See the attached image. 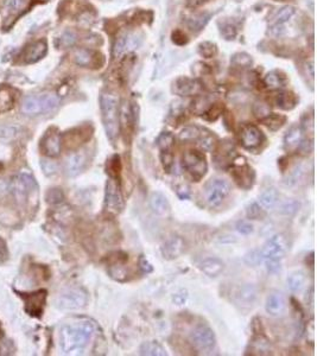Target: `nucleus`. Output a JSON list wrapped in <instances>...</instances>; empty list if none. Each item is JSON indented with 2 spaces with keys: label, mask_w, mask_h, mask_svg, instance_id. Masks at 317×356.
<instances>
[{
  "label": "nucleus",
  "mask_w": 317,
  "mask_h": 356,
  "mask_svg": "<svg viewBox=\"0 0 317 356\" xmlns=\"http://www.w3.org/2000/svg\"><path fill=\"white\" fill-rule=\"evenodd\" d=\"M128 46V36H121L117 39V42L114 44V49H113V55L115 57L120 56V55L124 53V51L127 49Z\"/></svg>",
  "instance_id": "45"
},
{
  "label": "nucleus",
  "mask_w": 317,
  "mask_h": 356,
  "mask_svg": "<svg viewBox=\"0 0 317 356\" xmlns=\"http://www.w3.org/2000/svg\"><path fill=\"white\" fill-rule=\"evenodd\" d=\"M150 207L153 213L159 216H168L170 214V204L168 198L162 193H152L150 196Z\"/></svg>",
  "instance_id": "22"
},
{
  "label": "nucleus",
  "mask_w": 317,
  "mask_h": 356,
  "mask_svg": "<svg viewBox=\"0 0 317 356\" xmlns=\"http://www.w3.org/2000/svg\"><path fill=\"white\" fill-rule=\"evenodd\" d=\"M234 152V145L233 142H230V140H226V142L220 143V145L217 146L216 152H215V163L221 164V166L224 165V164L228 163V160L231 159L232 153Z\"/></svg>",
  "instance_id": "28"
},
{
  "label": "nucleus",
  "mask_w": 317,
  "mask_h": 356,
  "mask_svg": "<svg viewBox=\"0 0 317 356\" xmlns=\"http://www.w3.org/2000/svg\"><path fill=\"white\" fill-rule=\"evenodd\" d=\"M234 178V182L243 189H250L254 182V172L246 164L243 157L233 159V169L231 172Z\"/></svg>",
  "instance_id": "10"
},
{
  "label": "nucleus",
  "mask_w": 317,
  "mask_h": 356,
  "mask_svg": "<svg viewBox=\"0 0 317 356\" xmlns=\"http://www.w3.org/2000/svg\"><path fill=\"white\" fill-rule=\"evenodd\" d=\"M237 231L240 233V234H243V235H250L253 233L254 231V228H253V225L251 224V222H248V221H239L237 224Z\"/></svg>",
  "instance_id": "49"
},
{
  "label": "nucleus",
  "mask_w": 317,
  "mask_h": 356,
  "mask_svg": "<svg viewBox=\"0 0 317 356\" xmlns=\"http://www.w3.org/2000/svg\"><path fill=\"white\" fill-rule=\"evenodd\" d=\"M201 85L196 80L189 77H179L173 83V92L179 97L195 95L200 92Z\"/></svg>",
  "instance_id": "19"
},
{
  "label": "nucleus",
  "mask_w": 317,
  "mask_h": 356,
  "mask_svg": "<svg viewBox=\"0 0 317 356\" xmlns=\"http://www.w3.org/2000/svg\"><path fill=\"white\" fill-rule=\"evenodd\" d=\"M295 8H292V6H285V8L279 10L275 15L274 18H272L271 26H284V24L288 23L289 20L295 16Z\"/></svg>",
  "instance_id": "29"
},
{
  "label": "nucleus",
  "mask_w": 317,
  "mask_h": 356,
  "mask_svg": "<svg viewBox=\"0 0 317 356\" xmlns=\"http://www.w3.org/2000/svg\"><path fill=\"white\" fill-rule=\"evenodd\" d=\"M279 201V194L275 188H268V189L264 190L259 196V204L261 205L264 210L274 209L276 205L278 204Z\"/></svg>",
  "instance_id": "25"
},
{
  "label": "nucleus",
  "mask_w": 317,
  "mask_h": 356,
  "mask_svg": "<svg viewBox=\"0 0 317 356\" xmlns=\"http://www.w3.org/2000/svg\"><path fill=\"white\" fill-rule=\"evenodd\" d=\"M99 58H102L101 55L93 50L77 49L74 53V62L83 68H98V66H101V63H99Z\"/></svg>",
  "instance_id": "18"
},
{
  "label": "nucleus",
  "mask_w": 317,
  "mask_h": 356,
  "mask_svg": "<svg viewBox=\"0 0 317 356\" xmlns=\"http://www.w3.org/2000/svg\"><path fill=\"white\" fill-rule=\"evenodd\" d=\"M200 129L195 127V126H187L184 127L179 133V140L180 142H193V140H197L200 138Z\"/></svg>",
  "instance_id": "37"
},
{
  "label": "nucleus",
  "mask_w": 317,
  "mask_h": 356,
  "mask_svg": "<svg viewBox=\"0 0 317 356\" xmlns=\"http://www.w3.org/2000/svg\"><path fill=\"white\" fill-rule=\"evenodd\" d=\"M302 174H303V169H302V167L301 166L295 167L294 171H292L291 174H290V178H288V184H290V186H292V184L297 183L299 178L302 177Z\"/></svg>",
  "instance_id": "54"
},
{
  "label": "nucleus",
  "mask_w": 317,
  "mask_h": 356,
  "mask_svg": "<svg viewBox=\"0 0 317 356\" xmlns=\"http://www.w3.org/2000/svg\"><path fill=\"white\" fill-rule=\"evenodd\" d=\"M298 209V203L295 201H289L286 202L285 204H283L282 207V213L285 215H292L295 214Z\"/></svg>",
  "instance_id": "53"
},
{
  "label": "nucleus",
  "mask_w": 317,
  "mask_h": 356,
  "mask_svg": "<svg viewBox=\"0 0 317 356\" xmlns=\"http://www.w3.org/2000/svg\"><path fill=\"white\" fill-rule=\"evenodd\" d=\"M209 19H210L209 13L201 12L190 17L187 24H188V27L190 30H193V31L195 32H199L207 25V23L209 22Z\"/></svg>",
  "instance_id": "31"
},
{
  "label": "nucleus",
  "mask_w": 317,
  "mask_h": 356,
  "mask_svg": "<svg viewBox=\"0 0 317 356\" xmlns=\"http://www.w3.org/2000/svg\"><path fill=\"white\" fill-rule=\"evenodd\" d=\"M182 165L184 170L194 178V181L199 182L206 176L208 171L207 159L202 152L196 150H189L184 152L182 156Z\"/></svg>",
  "instance_id": "4"
},
{
  "label": "nucleus",
  "mask_w": 317,
  "mask_h": 356,
  "mask_svg": "<svg viewBox=\"0 0 317 356\" xmlns=\"http://www.w3.org/2000/svg\"><path fill=\"white\" fill-rule=\"evenodd\" d=\"M206 2L207 0H186L187 6H188V8H192V9L199 8V6L203 5Z\"/></svg>",
  "instance_id": "60"
},
{
  "label": "nucleus",
  "mask_w": 317,
  "mask_h": 356,
  "mask_svg": "<svg viewBox=\"0 0 317 356\" xmlns=\"http://www.w3.org/2000/svg\"><path fill=\"white\" fill-rule=\"evenodd\" d=\"M17 133H18V128L15 126H0V138L2 139H11L17 136Z\"/></svg>",
  "instance_id": "50"
},
{
  "label": "nucleus",
  "mask_w": 317,
  "mask_h": 356,
  "mask_svg": "<svg viewBox=\"0 0 317 356\" xmlns=\"http://www.w3.org/2000/svg\"><path fill=\"white\" fill-rule=\"evenodd\" d=\"M161 158H162L163 166H164V169L169 172L173 165V156L171 151H162Z\"/></svg>",
  "instance_id": "51"
},
{
  "label": "nucleus",
  "mask_w": 317,
  "mask_h": 356,
  "mask_svg": "<svg viewBox=\"0 0 317 356\" xmlns=\"http://www.w3.org/2000/svg\"><path fill=\"white\" fill-rule=\"evenodd\" d=\"M60 105V98L55 93H44L25 98L22 102V112L25 115L35 116L53 112Z\"/></svg>",
  "instance_id": "3"
},
{
  "label": "nucleus",
  "mask_w": 317,
  "mask_h": 356,
  "mask_svg": "<svg viewBox=\"0 0 317 356\" xmlns=\"http://www.w3.org/2000/svg\"><path fill=\"white\" fill-rule=\"evenodd\" d=\"M25 300V310L26 313L35 317H39L43 314V309L46 306L47 300V291H38V292L30 293L28 296H23Z\"/></svg>",
  "instance_id": "13"
},
{
  "label": "nucleus",
  "mask_w": 317,
  "mask_h": 356,
  "mask_svg": "<svg viewBox=\"0 0 317 356\" xmlns=\"http://www.w3.org/2000/svg\"><path fill=\"white\" fill-rule=\"evenodd\" d=\"M262 124L266 126L267 128H270L271 131H278L279 128H282V126L285 124L286 116L281 114H268L265 118L260 119Z\"/></svg>",
  "instance_id": "33"
},
{
  "label": "nucleus",
  "mask_w": 317,
  "mask_h": 356,
  "mask_svg": "<svg viewBox=\"0 0 317 356\" xmlns=\"http://www.w3.org/2000/svg\"><path fill=\"white\" fill-rule=\"evenodd\" d=\"M16 102V92L11 87L0 88V114L9 112Z\"/></svg>",
  "instance_id": "26"
},
{
  "label": "nucleus",
  "mask_w": 317,
  "mask_h": 356,
  "mask_svg": "<svg viewBox=\"0 0 317 356\" xmlns=\"http://www.w3.org/2000/svg\"><path fill=\"white\" fill-rule=\"evenodd\" d=\"M220 30H221V35H222L223 38L227 40L234 39L238 35L237 26L232 23H223L222 25H221Z\"/></svg>",
  "instance_id": "40"
},
{
  "label": "nucleus",
  "mask_w": 317,
  "mask_h": 356,
  "mask_svg": "<svg viewBox=\"0 0 317 356\" xmlns=\"http://www.w3.org/2000/svg\"><path fill=\"white\" fill-rule=\"evenodd\" d=\"M199 53L201 56L206 58H211L216 55L217 48L215 44L211 42H203L199 46Z\"/></svg>",
  "instance_id": "39"
},
{
  "label": "nucleus",
  "mask_w": 317,
  "mask_h": 356,
  "mask_svg": "<svg viewBox=\"0 0 317 356\" xmlns=\"http://www.w3.org/2000/svg\"><path fill=\"white\" fill-rule=\"evenodd\" d=\"M60 47L62 48H69L73 47L76 43V35L73 31H66L63 32L60 37Z\"/></svg>",
  "instance_id": "44"
},
{
  "label": "nucleus",
  "mask_w": 317,
  "mask_h": 356,
  "mask_svg": "<svg viewBox=\"0 0 317 356\" xmlns=\"http://www.w3.org/2000/svg\"><path fill=\"white\" fill-rule=\"evenodd\" d=\"M26 0H6L5 10L10 13H17L24 9Z\"/></svg>",
  "instance_id": "42"
},
{
  "label": "nucleus",
  "mask_w": 317,
  "mask_h": 356,
  "mask_svg": "<svg viewBox=\"0 0 317 356\" xmlns=\"http://www.w3.org/2000/svg\"><path fill=\"white\" fill-rule=\"evenodd\" d=\"M173 144H175V137L170 132H163L157 139V146L162 150V151H171Z\"/></svg>",
  "instance_id": "36"
},
{
  "label": "nucleus",
  "mask_w": 317,
  "mask_h": 356,
  "mask_svg": "<svg viewBox=\"0 0 317 356\" xmlns=\"http://www.w3.org/2000/svg\"><path fill=\"white\" fill-rule=\"evenodd\" d=\"M197 140H199V144L200 146L202 147V150L208 152L211 151V150L214 149V145H215V138H214V136L208 135V133H206V135L201 133L200 138Z\"/></svg>",
  "instance_id": "41"
},
{
  "label": "nucleus",
  "mask_w": 317,
  "mask_h": 356,
  "mask_svg": "<svg viewBox=\"0 0 317 356\" xmlns=\"http://www.w3.org/2000/svg\"><path fill=\"white\" fill-rule=\"evenodd\" d=\"M139 266H141L142 271L144 273H150V272H152V270H153L151 263H150L148 260L144 258V256H142V258L139 259Z\"/></svg>",
  "instance_id": "59"
},
{
  "label": "nucleus",
  "mask_w": 317,
  "mask_h": 356,
  "mask_svg": "<svg viewBox=\"0 0 317 356\" xmlns=\"http://www.w3.org/2000/svg\"><path fill=\"white\" fill-rule=\"evenodd\" d=\"M232 64L235 67H240V68H247L252 66V58L250 55L245 54V53H239L235 54L233 57H232Z\"/></svg>",
  "instance_id": "38"
},
{
  "label": "nucleus",
  "mask_w": 317,
  "mask_h": 356,
  "mask_svg": "<svg viewBox=\"0 0 317 356\" xmlns=\"http://www.w3.org/2000/svg\"><path fill=\"white\" fill-rule=\"evenodd\" d=\"M184 251V241L179 236H171L162 246V255L166 260H173Z\"/></svg>",
  "instance_id": "20"
},
{
  "label": "nucleus",
  "mask_w": 317,
  "mask_h": 356,
  "mask_svg": "<svg viewBox=\"0 0 317 356\" xmlns=\"http://www.w3.org/2000/svg\"><path fill=\"white\" fill-rule=\"evenodd\" d=\"M95 335V327L89 321L67 323L61 328L60 347L64 354H81Z\"/></svg>",
  "instance_id": "1"
},
{
  "label": "nucleus",
  "mask_w": 317,
  "mask_h": 356,
  "mask_svg": "<svg viewBox=\"0 0 317 356\" xmlns=\"http://www.w3.org/2000/svg\"><path fill=\"white\" fill-rule=\"evenodd\" d=\"M231 193V184L222 178H214L204 187V197L210 207H217L222 203Z\"/></svg>",
  "instance_id": "5"
},
{
  "label": "nucleus",
  "mask_w": 317,
  "mask_h": 356,
  "mask_svg": "<svg viewBox=\"0 0 317 356\" xmlns=\"http://www.w3.org/2000/svg\"><path fill=\"white\" fill-rule=\"evenodd\" d=\"M48 202L50 203H60L63 201V194L60 189H51L48 194Z\"/></svg>",
  "instance_id": "52"
},
{
  "label": "nucleus",
  "mask_w": 317,
  "mask_h": 356,
  "mask_svg": "<svg viewBox=\"0 0 317 356\" xmlns=\"http://www.w3.org/2000/svg\"><path fill=\"white\" fill-rule=\"evenodd\" d=\"M264 209H262V207L260 204L258 203H252L250 207H248L247 209V216L250 218H253V220H259V218H261L264 216Z\"/></svg>",
  "instance_id": "46"
},
{
  "label": "nucleus",
  "mask_w": 317,
  "mask_h": 356,
  "mask_svg": "<svg viewBox=\"0 0 317 356\" xmlns=\"http://www.w3.org/2000/svg\"><path fill=\"white\" fill-rule=\"evenodd\" d=\"M10 193L18 202H24L29 195L37 189V184L31 176L26 173H20L9 183Z\"/></svg>",
  "instance_id": "9"
},
{
  "label": "nucleus",
  "mask_w": 317,
  "mask_h": 356,
  "mask_svg": "<svg viewBox=\"0 0 317 356\" xmlns=\"http://www.w3.org/2000/svg\"><path fill=\"white\" fill-rule=\"evenodd\" d=\"M172 40L173 43L178 44V46H184V44L188 42L187 36L182 31H179V30H176V31L172 32Z\"/></svg>",
  "instance_id": "56"
},
{
  "label": "nucleus",
  "mask_w": 317,
  "mask_h": 356,
  "mask_svg": "<svg viewBox=\"0 0 317 356\" xmlns=\"http://www.w3.org/2000/svg\"><path fill=\"white\" fill-rule=\"evenodd\" d=\"M211 105L213 104L209 101V99L207 97H203V95H200V97H196L195 100L193 101L192 111L197 115L204 114Z\"/></svg>",
  "instance_id": "35"
},
{
  "label": "nucleus",
  "mask_w": 317,
  "mask_h": 356,
  "mask_svg": "<svg viewBox=\"0 0 317 356\" xmlns=\"http://www.w3.org/2000/svg\"><path fill=\"white\" fill-rule=\"evenodd\" d=\"M258 299V290L252 284L241 286L235 293V302L241 307L253 306Z\"/></svg>",
  "instance_id": "15"
},
{
  "label": "nucleus",
  "mask_w": 317,
  "mask_h": 356,
  "mask_svg": "<svg viewBox=\"0 0 317 356\" xmlns=\"http://www.w3.org/2000/svg\"><path fill=\"white\" fill-rule=\"evenodd\" d=\"M200 269L208 277L214 278V277L220 276L223 272L224 263L219 258H207L200 263Z\"/></svg>",
  "instance_id": "24"
},
{
  "label": "nucleus",
  "mask_w": 317,
  "mask_h": 356,
  "mask_svg": "<svg viewBox=\"0 0 317 356\" xmlns=\"http://www.w3.org/2000/svg\"><path fill=\"white\" fill-rule=\"evenodd\" d=\"M177 195H178V197L180 200H188L190 197V189L188 186H179L177 188Z\"/></svg>",
  "instance_id": "58"
},
{
  "label": "nucleus",
  "mask_w": 317,
  "mask_h": 356,
  "mask_svg": "<svg viewBox=\"0 0 317 356\" xmlns=\"http://www.w3.org/2000/svg\"><path fill=\"white\" fill-rule=\"evenodd\" d=\"M297 102V97L294 93H291V92H279L275 97V105L279 108L285 109V111L295 108Z\"/></svg>",
  "instance_id": "27"
},
{
  "label": "nucleus",
  "mask_w": 317,
  "mask_h": 356,
  "mask_svg": "<svg viewBox=\"0 0 317 356\" xmlns=\"http://www.w3.org/2000/svg\"><path fill=\"white\" fill-rule=\"evenodd\" d=\"M262 139H264V137H262L261 131L254 125L250 124V125L244 126L240 132L241 145L247 150L257 149V147L261 144Z\"/></svg>",
  "instance_id": "12"
},
{
  "label": "nucleus",
  "mask_w": 317,
  "mask_h": 356,
  "mask_svg": "<svg viewBox=\"0 0 317 356\" xmlns=\"http://www.w3.org/2000/svg\"><path fill=\"white\" fill-rule=\"evenodd\" d=\"M139 352L142 355L148 356H164L166 355V350L162 347L158 342H145L139 348Z\"/></svg>",
  "instance_id": "32"
},
{
  "label": "nucleus",
  "mask_w": 317,
  "mask_h": 356,
  "mask_svg": "<svg viewBox=\"0 0 317 356\" xmlns=\"http://www.w3.org/2000/svg\"><path fill=\"white\" fill-rule=\"evenodd\" d=\"M124 208V200L120 191V187L114 177H111L106 183L105 191V209L108 214L118 215Z\"/></svg>",
  "instance_id": "6"
},
{
  "label": "nucleus",
  "mask_w": 317,
  "mask_h": 356,
  "mask_svg": "<svg viewBox=\"0 0 317 356\" xmlns=\"http://www.w3.org/2000/svg\"><path fill=\"white\" fill-rule=\"evenodd\" d=\"M48 53V44L44 39L37 40L25 49L24 53V61L26 63H36L46 56Z\"/></svg>",
  "instance_id": "21"
},
{
  "label": "nucleus",
  "mask_w": 317,
  "mask_h": 356,
  "mask_svg": "<svg viewBox=\"0 0 317 356\" xmlns=\"http://www.w3.org/2000/svg\"><path fill=\"white\" fill-rule=\"evenodd\" d=\"M8 193H10L9 182H6L4 180H0V196H4Z\"/></svg>",
  "instance_id": "61"
},
{
  "label": "nucleus",
  "mask_w": 317,
  "mask_h": 356,
  "mask_svg": "<svg viewBox=\"0 0 317 356\" xmlns=\"http://www.w3.org/2000/svg\"><path fill=\"white\" fill-rule=\"evenodd\" d=\"M264 83L270 89H279L285 87L286 77L277 70L270 71L264 78Z\"/></svg>",
  "instance_id": "30"
},
{
  "label": "nucleus",
  "mask_w": 317,
  "mask_h": 356,
  "mask_svg": "<svg viewBox=\"0 0 317 356\" xmlns=\"http://www.w3.org/2000/svg\"><path fill=\"white\" fill-rule=\"evenodd\" d=\"M253 113L255 116H258V118H265V116L270 114V107H268L267 104H265V102L258 101L254 104L253 107Z\"/></svg>",
  "instance_id": "47"
},
{
  "label": "nucleus",
  "mask_w": 317,
  "mask_h": 356,
  "mask_svg": "<svg viewBox=\"0 0 317 356\" xmlns=\"http://www.w3.org/2000/svg\"><path fill=\"white\" fill-rule=\"evenodd\" d=\"M253 350L257 351V354H266L265 351L268 350V342L262 337H259L253 341Z\"/></svg>",
  "instance_id": "48"
},
{
  "label": "nucleus",
  "mask_w": 317,
  "mask_h": 356,
  "mask_svg": "<svg viewBox=\"0 0 317 356\" xmlns=\"http://www.w3.org/2000/svg\"><path fill=\"white\" fill-rule=\"evenodd\" d=\"M222 109L223 107H221L220 104L216 105H211L209 108H208V111L204 113V118L207 119V120L209 121H215L217 118H219L220 114H222Z\"/></svg>",
  "instance_id": "43"
},
{
  "label": "nucleus",
  "mask_w": 317,
  "mask_h": 356,
  "mask_svg": "<svg viewBox=\"0 0 317 356\" xmlns=\"http://www.w3.org/2000/svg\"><path fill=\"white\" fill-rule=\"evenodd\" d=\"M42 167L44 170V172L47 174H51V173H55L57 171V165L54 162H51V160H47V159H42Z\"/></svg>",
  "instance_id": "55"
},
{
  "label": "nucleus",
  "mask_w": 317,
  "mask_h": 356,
  "mask_svg": "<svg viewBox=\"0 0 317 356\" xmlns=\"http://www.w3.org/2000/svg\"><path fill=\"white\" fill-rule=\"evenodd\" d=\"M277 2H285V0H277Z\"/></svg>",
  "instance_id": "62"
},
{
  "label": "nucleus",
  "mask_w": 317,
  "mask_h": 356,
  "mask_svg": "<svg viewBox=\"0 0 317 356\" xmlns=\"http://www.w3.org/2000/svg\"><path fill=\"white\" fill-rule=\"evenodd\" d=\"M304 142V131L302 126H292L284 137V149L288 152L298 151Z\"/></svg>",
  "instance_id": "17"
},
{
  "label": "nucleus",
  "mask_w": 317,
  "mask_h": 356,
  "mask_svg": "<svg viewBox=\"0 0 317 356\" xmlns=\"http://www.w3.org/2000/svg\"><path fill=\"white\" fill-rule=\"evenodd\" d=\"M87 164L86 153L83 152H74L70 156H68L64 163V170L69 177H75L78 173L82 172L84 166Z\"/></svg>",
  "instance_id": "16"
},
{
  "label": "nucleus",
  "mask_w": 317,
  "mask_h": 356,
  "mask_svg": "<svg viewBox=\"0 0 317 356\" xmlns=\"http://www.w3.org/2000/svg\"><path fill=\"white\" fill-rule=\"evenodd\" d=\"M192 342L197 350L209 352L215 348V334L207 325H200L192 333Z\"/></svg>",
  "instance_id": "11"
},
{
  "label": "nucleus",
  "mask_w": 317,
  "mask_h": 356,
  "mask_svg": "<svg viewBox=\"0 0 317 356\" xmlns=\"http://www.w3.org/2000/svg\"><path fill=\"white\" fill-rule=\"evenodd\" d=\"M9 259V249L5 241L0 239V263L5 262Z\"/></svg>",
  "instance_id": "57"
},
{
  "label": "nucleus",
  "mask_w": 317,
  "mask_h": 356,
  "mask_svg": "<svg viewBox=\"0 0 317 356\" xmlns=\"http://www.w3.org/2000/svg\"><path fill=\"white\" fill-rule=\"evenodd\" d=\"M289 289L292 292H301L305 285V276L302 272H295L289 276L288 278Z\"/></svg>",
  "instance_id": "34"
},
{
  "label": "nucleus",
  "mask_w": 317,
  "mask_h": 356,
  "mask_svg": "<svg viewBox=\"0 0 317 356\" xmlns=\"http://www.w3.org/2000/svg\"><path fill=\"white\" fill-rule=\"evenodd\" d=\"M102 122L108 139L114 142L120 132V112L119 100L114 94L104 93L100 98Z\"/></svg>",
  "instance_id": "2"
},
{
  "label": "nucleus",
  "mask_w": 317,
  "mask_h": 356,
  "mask_svg": "<svg viewBox=\"0 0 317 356\" xmlns=\"http://www.w3.org/2000/svg\"><path fill=\"white\" fill-rule=\"evenodd\" d=\"M286 253V242L282 235L272 236L270 240L266 241V244L262 246L261 251L259 252L260 259L264 260V262L276 261L281 262L284 258Z\"/></svg>",
  "instance_id": "7"
},
{
  "label": "nucleus",
  "mask_w": 317,
  "mask_h": 356,
  "mask_svg": "<svg viewBox=\"0 0 317 356\" xmlns=\"http://www.w3.org/2000/svg\"><path fill=\"white\" fill-rule=\"evenodd\" d=\"M285 299L281 293H272L267 297L266 304H265V309L266 313L270 314L271 316H279L285 311Z\"/></svg>",
  "instance_id": "23"
},
{
  "label": "nucleus",
  "mask_w": 317,
  "mask_h": 356,
  "mask_svg": "<svg viewBox=\"0 0 317 356\" xmlns=\"http://www.w3.org/2000/svg\"><path fill=\"white\" fill-rule=\"evenodd\" d=\"M87 300V293L83 290L68 289L57 297L56 306L63 310H76L86 305Z\"/></svg>",
  "instance_id": "8"
},
{
  "label": "nucleus",
  "mask_w": 317,
  "mask_h": 356,
  "mask_svg": "<svg viewBox=\"0 0 317 356\" xmlns=\"http://www.w3.org/2000/svg\"><path fill=\"white\" fill-rule=\"evenodd\" d=\"M40 147H42L44 155L50 157V158L59 156L61 153V147H62V139H61L60 133L57 131L48 132L42 140Z\"/></svg>",
  "instance_id": "14"
}]
</instances>
